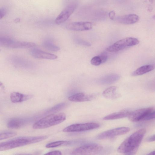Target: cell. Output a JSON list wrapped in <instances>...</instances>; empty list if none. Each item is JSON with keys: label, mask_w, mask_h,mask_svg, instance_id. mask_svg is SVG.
Returning a JSON list of instances; mask_svg holds the SVG:
<instances>
[{"label": "cell", "mask_w": 155, "mask_h": 155, "mask_svg": "<svg viewBox=\"0 0 155 155\" xmlns=\"http://www.w3.org/2000/svg\"><path fill=\"white\" fill-rule=\"evenodd\" d=\"M91 64L94 65L98 66L101 63V60L99 56L93 57L91 60Z\"/></svg>", "instance_id": "25"}, {"label": "cell", "mask_w": 155, "mask_h": 155, "mask_svg": "<svg viewBox=\"0 0 155 155\" xmlns=\"http://www.w3.org/2000/svg\"><path fill=\"white\" fill-rule=\"evenodd\" d=\"M99 127V124L94 122L74 124L66 127L62 131L64 132H81L95 129Z\"/></svg>", "instance_id": "7"}, {"label": "cell", "mask_w": 155, "mask_h": 155, "mask_svg": "<svg viewBox=\"0 0 155 155\" xmlns=\"http://www.w3.org/2000/svg\"><path fill=\"white\" fill-rule=\"evenodd\" d=\"M131 111L127 110H124L108 115L103 119L105 120H110L119 119L128 117Z\"/></svg>", "instance_id": "18"}, {"label": "cell", "mask_w": 155, "mask_h": 155, "mask_svg": "<svg viewBox=\"0 0 155 155\" xmlns=\"http://www.w3.org/2000/svg\"><path fill=\"white\" fill-rule=\"evenodd\" d=\"M102 95L104 97L110 99H116L121 96L118 92V88L116 86H111L106 89L103 92Z\"/></svg>", "instance_id": "17"}, {"label": "cell", "mask_w": 155, "mask_h": 155, "mask_svg": "<svg viewBox=\"0 0 155 155\" xmlns=\"http://www.w3.org/2000/svg\"><path fill=\"white\" fill-rule=\"evenodd\" d=\"M120 78V76L118 75L110 74L102 78L99 82L102 84H111L117 81Z\"/></svg>", "instance_id": "20"}, {"label": "cell", "mask_w": 155, "mask_h": 155, "mask_svg": "<svg viewBox=\"0 0 155 155\" xmlns=\"http://www.w3.org/2000/svg\"><path fill=\"white\" fill-rule=\"evenodd\" d=\"M26 119L21 117H13L8 121L7 126L9 128L18 129L24 126L27 123Z\"/></svg>", "instance_id": "15"}, {"label": "cell", "mask_w": 155, "mask_h": 155, "mask_svg": "<svg viewBox=\"0 0 155 155\" xmlns=\"http://www.w3.org/2000/svg\"><path fill=\"white\" fill-rule=\"evenodd\" d=\"M93 25L90 22H75L68 24L66 28L69 30L75 31H84L91 29Z\"/></svg>", "instance_id": "11"}, {"label": "cell", "mask_w": 155, "mask_h": 155, "mask_svg": "<svg viewBox=\"0 0 155 155\" xmlns=\"http://www.w3.org/2000/svg\"><path fill=\"white\" fill-rule=\"evenodd\" d=\"M139 43V40L133 37H127L120 40L107 48L106 50L109 52H117L128 47L134 46Z\"/></svg>", "instance_id": "6"}, {"label": "cell", "mask_w": 155, "mask_h": 155, "mask_svg": "<svg viewBox=\"0 0 155 155\" xmlns=\"http://www.w3.org/2000/svg\"><path fill=\"white\" fill-rule=\"evenodd\" d=\"M3 85L2 83L0 81V87Z\"/></svg>", "instance_id": "33"}, {"label": "cell", "mask_w": 155, "mask_h": 155, "mask_svg": "<svg viewBox=\"0 0 155 155\" xmlns=\"http://www.w3.org/2000/svg\"><path fill=\"white\" fill-rule=\"evenodd\" d=\"M47 136L19 137L0 143V151L10 150L31 144L36 143L47 139Z\"/></svg>", "instance_id": "1"}, {"label": "cell", "mask_w": 155, "mask_h": 155, "mask_svg": "<svg viewBox=\"0 0 155 155\" xmlns=\"http://www.w3.org/2000/svg\"><path fill=\"white\" fill-rule=\"evenodd\" d=\"M74 41L77 44L81 45L86 46L91 45V44L89 42L78 38H75Z\"/></svg>", "instance_id": "24"}, {"label": "cell", "mask_w": 155, "mask_h": 155, "mask_svg": "<svg viewBox=\"0 0 155 155\" xmlns=\"http://www.w3.org/2000/svg\"><path fill=\"white\" fill-rule=\"evenodd\" d=\"M0 51H1V50L0 49Z\"/></svg>", "instance_id": "35"}, {"label": "cell", "mask_w": 155, "mask_h": 155, "mask_svg": "<svg viewBox=\"0 0 155 155\" xmlns=\"http://www.w3.org/2000/svg\"><path fill=\"white\" fill-rule=\"evenodd\" d=\"M153 107H150L141 108L131 112L129 116V120L132 122H137L140 120H144L148 115L150 112L154 110Z\"/></svg>", "instance_id": "10"}, {"label": "cell", "mask_w": 155, "mask_h": 155, "mask_svg": "<svg viewBox=\"0 0 155 155\" xmlns=\"http://www.w3.org/2000/svg\"><path fill=\"white\" fill-rule=\"evenodd\" d=\"M68 141L65 140H58L47 144L45 147L47 148H54L65 145L68 143Z\"/></svg>", "instance_id": "22"}, {"label": "cell", "mask_w": 155, "mask_h": 155, "mask_svg": "<svg viewBox=\"0 0 155 155\" xmlns=\"http://www.w3.org/2000/svg\"><path fill=\"white\" fill-rule=\"evenodd\" d=\"M66 119V115L64 113L51 114L35 123L32 127L35 129L48 128L62 122Z\"/></svg>", "instance_id": "3"}, {"label": "cell", "mask_w": 155, "mask_h": 155, "mask_svg": "<svg viewBox=\"0 0 155 155\" xmlns=\"http://www.w3.org/2000/svg\"><path fill=\"white\" fill-rule=\"evenodd\" d=\"M77 5V3L75 2L67 5L56 18V23L60 24L65 21L74 11Z\"/></svg>", "instance_id": "8"}, {"label": "cell", "mask_w": 155, "mask_h": 155, "mask_svg": "<svg viewBox=\"0 0 155 155\" xmlns=\"http://www.w3.org/2000/svg\"><path fill=\"white\" fill-rule=\"evenodd\" d=\"M17 20L16 19L15 20V21L16 22H17V21L18 22L19 21V19H18V18H17Z\"/></svg>", "instance_id": "34"}, {"label": "cell", "mask_w": 155, "mask_h": 155, "mask_svg": "<svg viewBox=\"0 0 155 155\" xmlns=\"http://www.w3.org/2000/svg\"><path fill=\"white\" fill-rule=\"evenodd\" d=\"M155 139V135L154 134L147 138L146 139V140L147 142H153L154 141Z\"/></svg>", "instance_id": "30"}, {"label": "cell", "mask_w": 155, "mask_h": 155, "mask_svg": "<svg viewBox=\"0 0 155 155\" xmlns=\"http://www.w3.org/2000/svg\"><path fill=\"white\" fill-rule=\"evenodd\" d=\"M17 135V133L13 131H4L0 132V140L13 137Z\"/></svg>", "instance_id": "23"}, {"label": "cell", "mask_w": 155, "mask_h": 155, "mask_svg": "<svg viewBox=\"0 0 155 155\" xmlns=\"http://www.w3.org/2000/svg\"><path fill=\"white\" fill-rule=\"evenodd\" d=\"M130 130V129L128 127H118L102 132L97 135V138L99 140L109 138L125 134Z\"/></svg>", "instance_id": "9"}, {"label": "cell", "mask_w": 155, "mask_h": 155, "mask_svg": "<svg viewBox=\"0 0 155 155\" xmlns=\"http://www.w3.org/2000/svg\"><path fill=\"white\" fill-rule=\"evenodd\" d=\"M16 155H32L31 154H17Z\"/></svg>", "instance_id": "32"}, {"label": "cell", "mask_w": 155, "mask_h": 155, "mask_svg": "<svg viewBox=\"0 0 155 155\" xmlns=\"http://www.w3.org/2000/svg\"><path fill=\"white\" fill-rule=\"evenodd\" d=\"M43 45L46 49L51 51L56 52L60 50V48L58 46L50 40H45L43 42Z\"/></svg>", "instance_id": "21"}, {"label": "cell", "mask_w": 155, "mask_h": 155, "mask_svg": "<svg viewBox=\"0 0 155 155\" xmlns=\"http://www.w3.org/2000/svg\"><path fill=\"white\" fill-rule=\"evenodd\" d=\"M101 61V63H105L107 60L108 55L106 52H103L99 55Z\"/></svg>", "instance_id": "26"}, {"label": "cell", "mask_w": 155, "mask_h": 155, "mask_svg": "<svg viewBox=\"0 0 155 155\" xmlns=\"http://www.w3.org/2000/svg\"><path fill=\"white\" fill-rule=\"evenodd\" d=\"M33 96L31 94H26L18 92L12 93L10 96L11 101L13 103L23 102L28 100L33 97Z\"/></svg>", "instance_id": "16"}, {"label": "cell", "mask_w": 155, "mask_h": 155, "mask_svg": "<svg viewBox=\"0 0 155 155\" xmlns=\"http://www.w3.org/2000/svg\"><path fill=\"white\" fill-rule=\"evenodd\" d=\"M95 95L93 94H86L84 93H79L73 94L68 98L70 101L76 102H81L91 101Z\"/></svg>", "instance_id": "14"}, {"label": "cell", "mask_w": 155, "mask_h": 155, "mask_svg": "<svg viewBox=\"0 0 155 155\" xmlns=\"http://www.w3.org/2000/svg\"><path fill=\"white\" fill-rule=\"evenodd\" d=\"M146 132V130L144 128L135 132L122 143L118 148L117 151L126 153L138 149Z\"/></svg>", "instance_id": "2"}, {"label": "cell", "mask_w": 155, "mask_h": 155, "mask_svg": "<svg viewBox=\"0 0 155 155\" xmlns=\"http://www.w3.org/2000/svg\"><path fill=\"white\" fill-rule=\"evenodd\" d=\"M7 13V10L5 8H0V20L4 17Z\"/></svg>", "instance_id": "27"}, {"label": "cell", "mask_w": 155, "mask_h": 155, "mask_svg": "<svg viewBox=\"0 0 155 155\" xmlns=\"http://www.w3.org/2000/svg\"><path fill=\"white\" fill-rule=\"evenodd\" d=\"M0 45L12 48H32L36 46L33 42L20 41L7 36H0Z\"/></svg>", "instance_id": "4"}, {"label": "cell", "mask_w": 155, "mask_h": 155, "mask_svg": "<svg viewBox=\"0 0 155 155\" xmlns=\"http://www.w3.org/2000/svg\"><path fill=\"white\" fill-rule=\"evenodd\" d=\"M154 68L153 64H148L142 66L137 69L132 74L133 76H137L143 75L150 71Z\"/></svg>", "instance_id": "19"}, {"label": "cell", "mask_w": 155, "mask_h": 155, "mask_svg": "<svg viewBox=\"0 0 155 155\" xmlns=\"http://www.w3.org/2000/svg\"><path fill=\"white\" fill-rule=\"evenodd\" d=\"M115 13L114 11L112 10L109 13V17L110 19L113 20L115 18Z\"/></svg>", "instance_id": "29"}, {"label": "cell", "mask_w": 155, "mask_h": 155, "mask_svg": "<svg viewBox=\"0 0 155 155\" xmlns=\"http://www.w3.org/2000/svg\"><path fill=\"white\" fill-rule=\"evenodd\" d=\"M102 146L96 143H89L82 145L74 150L71 155H95L103 149Z\"/></svg>", "instance_id": "5"}, {"label": "cell", "mask_w": 155, "mask_h": 155, "mask_svg": "<svg viewBox=\"0 0 155 155\" xmlns=\"http://www.w3.org/2000/svg\"><path fill=\"white\" fill-rule=\"evenodd\" d=\"M114 19L119 23L130 24L135 23L138 21L139 20V17L135 14H129L119 16Z\"/></svg>", "instance_id": "13"}, {"label": "cell", "mask_w": 155, "mask_h": 155, "mask_svg": "<svg viewBox=\"0 0 155 155\" xmlns=\"http://www.w3.org/2000/svg\"><path fill=\"white\" fill-rule=\"evenodd\" d=\"M30 53L32 57L37 58L54 60L58 58L55 54L42 51L35 47L31 48Z\"/></svg>", "instance_id": "12"}, {"label": "cell", "mask_w": 155, "mask_h": 155, "mask_svg": "<svg viewBox=\"0 0 155 155\" xmlns=\"http://www.w3.org/2000/svg\"><path fill=\"white\" fill-rule=\"evenodd\" d=\"M43 155H62V153L59 150H54L48 152Z\"/></svg>", "instance_id": "28"}, {"label": "cell", "mask_w": 155, "mask_h": 155, "mask_svg": "<svg viewBox=\"0 0 155 155\" xmlns=\"http://www.w3.org/2000/svg\"><path fill=\"white\" fill-rule=\"evenodd\" d=\"M146 155H155V151H152Z\"/></svg>", "instance_id": "31"}]
</instances>
